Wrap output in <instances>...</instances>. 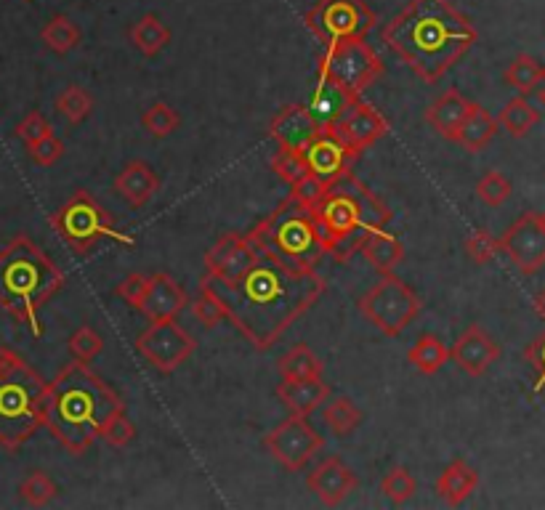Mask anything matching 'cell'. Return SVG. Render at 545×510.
I'll return each mask as SVG.
<instances>
[{
  "label": "cell",
  "instance_id": "8fae6325",
  "mask_svg": "<svg viewBox=\"0 0 545 510\" xmlns=\"http://www.w3.org/2000/svg\"><path fill=\"white\" fill-rule=\"evenodd\" d=\"M136 351L147 359L155 370L171 375L197 351V340L176 322L160 319L136 338Z\"/></svg>",
  "mask_w": 545,
  "mask_h": 510
},
{
  "label": "cell",
  "instance_id": "9c48e42d",
  "mask_svg": "<svg viewBox=\"0 0 545 510\" xmlns=\"http://www.w3.org/2000/svg\"><path fill=\"white\" fill-rule=\"evenodd\" d=\"M54 226L59 229L64 240L70 242V248L75 253H91L96 242L104 240V237H112L117 242H125V245H133L131 237L117 232L115 221L109 216L107 210L99 205V202L91 197L88 192H75L70 197V202L64 205L54 218Z\"/></svg>",
  "mask_w": 545,
  "mask_h": 510
},
{
  "label": "cell",
  "instance_id": "5bb4252c",
  "mask_svg": "<svg viewBox=\"0 0 545 510\" xmlns=\"http://www.w3.org/2000/svg\"><path fill=\"white\" fill-rule=\"evenodd\" d=\"M500 250L522 274H535L545 266V216L524 213L500 237Z\"/></svg>",
  "mask_w": 545,
  "mask_h": 510
},
{
  "label": "cell",
  "instance_id": "4dcf8cb0",
  "mask_svg": "<svg viewBox=\"0 0 545 510\" xmlns=\"http://www.w3.org/2000/svg\"><path fill=\"white\" fill-rule=\"evenodd\" d=\"M498 123L503 131H508V136H514V139H524L527 133L540 123V112L532 107L530 101L524 99L522 93L511 99L506 107L500 109Z\"/></svg>",
  "mask_w": 545,
  "mask_h": 510
},
{
  "label": "cell",
  "instance_id": "d6a6232c",
  "mask_svg": "<svg viewBox=\"0 0 545 510\" xmlns=\"http://www.w3.org/2000/svg\"><path fill=\"white\" fill-rule=\"evenodd\" d=\"M325 423L333 436H349L362 423V412H359V407L351 399L338 396V399H333L325 407Z\"/></svg>",
  "mask_w": 545,
  "mask_h": 510
},
{
  "label": "cell",
  "instance_id": "83f0119b",
  "mask_svg": "<svg viewBox=\"0 0 545 510\" xmlns=\"http://www.w3.org/2000/svg\"><path fill=\"white\" fill-rule=\"evenodd\" d=\"M277 370H280L282 380H306V378H322L325 372V364L312 348L306 343H296L293 348H288L285 354L280 356L277 362Z\"/></svg>",
  "mask_w": 545,
  "mask_h": 510
},
{
  "label": "cell",
  "instance_id": "1f68e13d",
  "mask_svg": "<svg viewBox=\"0 0 545 510\" xmlns=\"http://www.w3.org/2000/svg\"><path fill=\"white\" fill-rule=\"evenodd\" d=\"M503 78H506V83L511 85V88H516L522 96H527V93L538 91L540 83L545 80V67L538 59H532L530 54H519L514 62L508 64V70Z\"/></svg>",
  "mask_w": 545,
  "mask_h": 510
},
{
  "label": "cell",
  "instance_id": "8d00e7d4",
  "mask_svg": "<svg viewBox=\"0 0 545 510\" xmlns=\"http://www.w3.org/2000/svg\"><path fill=\"white\" fill-rule=\"evenodd\" d=\"M511 181H508L500 170H490V173H484L479 178V184H476V197L484 202V205H490V208H500L503 202L511 197Z\"/></svg>",
  "mask_w": 545,
  "mask_h": 510
},
{
  "label": "cell",
  "instance_id": "2e32d148",
  "mask_svg": "<svg viewBox=\"0 0 545 510\" xmlns=\"http://www.w3.org/2000/svg\"><path fill=\"white\" fill-rule=\"evenodd\" d=\"M450 359L471 378H482L500 359V346L479 325H468L450 348Z\"/></svg>",
  "mask_w": 545,
  "mask_h": 510
},
{
  "label": "cell",
  "instance_id": "7c38bea8",
  "mask_svg": "<svg viewBox=\"0 0 545 510\" xmlns=\"http://www.w3.org/2000/svg\"><path fill=\"white\" fill-rule=\"evenodd\" d=\"M264 447L285 471L296 473L306 468V463L325 447V439L314 431L309 420L301 415H290L288 420H282L277 428L266 433Z\"/></svg>",
  "mask_w": 545,
  "mask_h": 510
},
{
  "label": "cell",
  "instance_id": "7a4b0ae2",
  "mask_svg": "<svg viewBox=\"0 0 545 510\" xmlns=\"http://www.w3.org/2000/svg\"><path fill=\"white\" fill-rule=\"evenodd\" d=\"M381 38L423 83H439L476 46L479 32L450 0H410Z\"/></svg>",
  "mask_w": 545,
  "mask_h": 510
},
{
  "label": "cell",
  "instance_id": "d4e9b609",
  "mask_svg": "<svg viewBox=\"0 0 545 510\" xmlns=\"http://www.w3.org/2000/svg\"><path fill=\"white\" fill-rule=\"evenodd\" d=\"M476 487H479V473L466 460H452L442 471V476L436 479V495L452 508L466 503L468 497L476 492Z\"/></svg>",
  "mask_w": 545,
  "mask_h": 510
},
{
  "label": "cell",
  "instance_id": "b9f144b4",
  "mask_svg": "<svg viewBox=\"0 0 545 510\" xmlns=\"http://www.w3.org/2000/svg\"><path fill=\"white\" fill-rule=\"evenodd\" d=\"M43 38L54 51H70V48L78 46L80 32L78 27L70 22V19H54V22L48 24L46 32H43Z\"/></svg>",
  "mask_w": 545,
  "mask_h": 510
},
{
  "label": "cell",
  "instance_id": "bcb514c9",
  "mask_svg": "<svg viewBox=\"0 0 545 510\" xmlns=\"http://www.w3.org/2000/svg\"><path fill=\"white\" fill-rule=\"evenodd\" d=\"M524 359L535 370V394L545 391V333L524 348Z\"/></svg>",
  "mask_w": 545,
  "mask_h": 510
},
{
  "label": "cell",
  "instance_id": "4316f807",
  "mask_svg": "<svg viewBox=\"0 0 545 510\" xmlns=\"http://www.w3.org/2000/svg\"><path fill=\"white\" fill-rule=\"evenodd\" d=\"M498 128H500L498 120H495V117L482 107V104H474L471 115L466 117V123H463V128H460L458 144L466 149V152L476 155V152H482V149L495 139Z\"/></svg>",
  "mask_w": 545,
  "mask_h": 510
},
{
  "label": "cell",
  "instance_id": "d590c367",
  "mask_svg": "<svg viewBox=\"0 0 545 510\" xmlns=\"http://www.w3.org/2000/svg\"><path fill=\"white\" fill-rule=\"evenodd\" d=\"M272 170L282 181H288V184H296L298 178H304L309 173V165L304 160V152H298V149H285L280 147L269 160Z\"/></svg>",
  "mask_w": 545,
  "mask_h": 510
},
{
  "label": "cell",
  "instance_id": "836d02e7",
  "mask_svg": "<svg viewBox=\"0 0 545 510\" xmlns=\"http://www.w3.org/2000/svg\"><path fill=\"white\" fill-rule=\"evenodd\" d=\"M141 125L147 128L155 139H165V136H171V133L179 131L181 117L179 112L171 107V104H165V101H155L152 107H147V112L141 115Z\"/></svg>",
  "mask_w": 545,
  "mask_h": 510
},
{
  "label": "cell",
  "instance_id": "7bdbcfd3",
  "mask_svg": "<svg viewBox=\"0 0 545 510\" xmlns=\"http://www.w3.org/2000/svg\"><path fill=\"white\" fill-rule=\"evenodd\" d=\"M498 250H500V240L498 237H492L490 232H484V229L471 232V237L466 240L468 258H471L474 263H479V266L490 263L492 258L498 255Z\"/></svg>",
  "mask_w": 545,
  "mask_h": 510
},
{
  "label": "cell",
  "instance_id": "f907efd6",
  "mask_svg": "<svg viewBox=\"0 0 545 510\" xmlns=\"http://www.w3.org/2000/svg\"><path fill=\"white\" fill-rule=\"evenodd\" d=\"M535 311H538V317L545 322V290L538 293V298H535Z\"/></svg>",
  "mask_w": 545,
  "mask_h": 510
},
{
  "label": "cell",
  "instance_id": "277c9868",
  "mask_svg": "<svg viewBox=\"0 0 545 510\" xmlns=\"http://www.w3.org/2000/svg\"><path fill=\"white\" fill-rule=\"evenodd\" d=\"M325 234L327 255L338 263H349L373 232L391 224V208L362 184L354 173H346L333 184H327L325 197L314 208Z\"/></svg>",
  "mask_w": 545,
  "mask_h": 510
},
{
  "label": "cell",
  "instance_id": "f35d334b",
  "mask_svg": "<svg viewBox=\"0 0 545 510\" xmlns=\"http://www.w3.org/2000/svg\"><path fill=\"white\" fill-rule=\"evenodd\" d=\"M192 314L197 317V322L203 327H208V330H213V327H218L226 317V309L221 306V301H218L216 295L208 293V290H200V295H197L195 301H192Z\"/></svg>",
  "mask_w": 545,
  "mask_h": 510
},
{
  "label": "cell",
  "instance_id": "7402d4cb",
  "mask_svg": "<svg viewBox=\"0 0 545 510\" xmlns=\"http://www.w3.org/2000/svg\"><path fill=\"white\" fill-rule=\"evenodd\" d=\"M115 192L123 197L131 208H144L157 192L160 178L144 160H131L115 178Z\"/></svg>",
  "mask_w": 545,
  "mask_h": 510
},
{
  "label": "cell",
  "instance_id": "f6af8a7d",
  "mask_svg": "<svg viewBox=\"0 0 545 510\" xmlns=\"http://www.w3.org/2000/svg\"><path fill=\"white\" fill-rule=\"evenodd\" d=\"M149 279L152 277L139 274V271H136V274H128V277L115 287V295L117 298H123V301L128 303V306H133V309H139L141 303H144V295H147L149 290Z\"/></svg>",
  "mask_w": 545,
  "mask_h": 510
},
{
  "label": "cell",
  "instance_id": "f546056e",
  "mask_svg": "<svg viewBox=\"0 0 545 510\" xmlns=\"http://www.w3.org/2000/svg\"><path fill=\"white\" fill-rule=\"evenodd\" d=\"M450 359V348L444 346L439 335H421L410 351H407V362L413 364L421 375H436Z\"/></svg>",
  "mask_w": 545,
  "mask_h": 510
},
{
  "label": "cell",
  "instance_id": "681fc988",
  "mask_svg": "<svg viewBox=\"0 0 545 510\" xmlns=\"http://www.w3.org/2000/svg\"><path fill=\"white\" fill-rule=\"evenodd\" d=\"M32 152H35V157H38L40 163L51 165L56 160V157L62 155L64 147H62V144H59V141L51 139V136H48V139L38 141V144H32Z\"/></svg>",
  "mask_w": 545,
  "mask_h": 510
},
{
  "label": "cell",
  "instance_id": "3957f363",
  "mask_svg": "<svg viewBox=\"0 0 545 510\" xmlns=\"http://www.w3.org/2000/svg\"><path fill=\"white\" fill-rule=\"evenodd\" d=\"M117 410H123V399L86 362L62 370L48 394V425L72 455H83Z\"/></svg>",
  "mask_w": 545,
  "mask_h": 510
},
{
  "label": "cell",
  "instance_id": "8992f818",
  "mask_svg": "<svg viewBox=\"0 0 545 510\" xmlns=\"http://www.w3.org/2000/svg\"><path fill=\"white\" fill-rule=\"evenodd\" d=\"M11 261L3 269V287L11 295V306H14L22 317L35 314L40 303L46 301L48 295H54L62 287L64 277L62 271L56 269L54 263L48 261L46 255L30 245H19L14 253L8 255Z\"/></svg>",
  "mask_w": 545,
  "mask_h": 510
},
{
  "label": "cell",
  "instance_id": "603a6c76",
  "mask_svg": "<svg viewBox=\"0 0 545 510\" xmlns=\"http://www.w3.org/2000/svg\"><path fill=\"white\" fill-rule=\"evenodd\" d=\"M327 396H330V386L322 378L282 380L277 386V399L285 404V410L301 418H309L317 407L327 402Z\"/></svg>",
  "mask_w": 545,
  "mask_h": 510
},
{
  "label": "cell",
  "instance_id": "ba28073f",
  "mask_svg": "<svg viewBox=\"0 0 545 510\" xmlns=\"http://www.w3.org/2000/svg\"><path fill=\"white\" fill-rule=\"evenodd\" d=\"M317 75L333 80L359 99L383 75V59L373 46H367L365 38L338 40L320 54Z\"/></svg>",
  "mask_w": 545,
  "mask_h": 510
},
{
  "label": "cell",
  "instance_id": "4fadbf2b",
  "mask_svg": "<svg viewBox=\"0 0 545 510\" xmlns=\"http://www.w3.org/2000/svg\"><path fill=\"white\" fill-rule=\"evenodd\" d=\"M304 160L314 176H320L325 184H333L351 173L354 163L359 160V152L338 131V125H322L317 136L304 147Z\"/></svg>",
  "mask_w": 545,
  "mask_h": 510
},
{
  "label": "cell",
  "instance_id": "d6986e66",
  "mask_svg": "<svg viewBox=\"0 0 545 510\" xmlns=\"http://www.w3.org/2000/svg\"><path fill=\"white\" fill-rule=\"evenodd\" d=\"M338 131L349 139V144L357 149L359 155L370 149L373 144L386 136L391 131L389 120L373 107V104H367V101L359 99L354 107L349 109V115L343 117L341 123H338Z\"/></svg>",
  "mask_w": 545,
  "mask_h": 510
},
{
  "label": "cell",
  "instance_id": "ee69618b",
  "mask_svg": "<svg viewBox=\"0 0 545 510\" xmlns=\"http://www.w3.org/2000/svg\"><path fill=\"white\" fill-rule=\"evenodd\" d=\"M104 348V340L99 338L94 327H80L78 333L70 338V351L75 354L78 362H91L99 351Z\"/></svg>",
  "mask_w": 545,
  "mask_h": 510
},
{
  "label": "cell",
  "instance_id": "e0dca14e",
  "mask_svg": "<svg viewBox=\"0 0 545 510\" xmlns=\"http://www.w3.org/2000/svg\"><path fill=\"white\" fill-rule=\"evenodd\" d=\"M306 484H309V489H312L314 495L320 497L322 505L335 508V505H341L343 500H349L351 492L359 487V479L357 473L351 471L341 457H327V460H322V463L309 473Z\"/></svg>",
  "mask_w": 545,
  "mask_h": 510
},
{
  "label": "cell",
  "instance_id": "c3c4849f",
  "mask_svg": "<svg viewBox=\"0 0 545 510\" xmlns=\"http://www.w3.org/2000/svg\"><path fill=\"white\" fill-rule=\"evenodd\" d=\"M22 136L27 141H32V144H38V141H43L51 136V125H48L40 115H32L30 120L22 125Z\"/></svg>",
  "mask_w": 545,
  "mask_h": 510
},
{
  "label": "cell",
  "instance_id": "7dc6e473",
  "mask_svg": "<svg viewBox=\"0 0 545 510\" xmlns=\"http://www.w3.org/2000/svg\"><path fill=\"white\" fill-rule=\"evenodd\" d=\"M54 492L56 487L46 479V476H32V479L24 484V495L30 497L32 503H48V500L54 497Z\"/></svg>",
  "mask_w": 545,
  "mask_h": 510
},
{
  "label": "cell",
  "instance_id": "74e56055",
  "mask_svg": "<svg viewBox=\"0 0 545 510\" xmlns=\"http://www.w3.org/2000/svg\"><path fill=\"white\" fill-rule=\"evenodd\" d=\"M56 104H59V112H64V115L70 117V123H83V120L94 112V99H91L83 88H78V85H70V88L59 96Z\"/></svg>",
  "mask_w": 545,
  "mask_h": 510
},
{
  "label": "cell",
  "instance_id": "9a60e30c",
  "mask_svg": "<svg viewBox=\"0 0 545 510\" xmlns=\"http://www.w3.org/2000/svg\"><path fill=\"white\" fill-rule=\"evenodd\" d=\"M261 258V250L242 234H224L221 240L205 253V269L211 277L237 279Z\"/></svg>",
  "mask_w": 545,
  "mask_h": 510
},
{
  "label": "cell",
  "instance_id": "30bf717a",
  "mask_svg": "<svg viewBox=\"0 0 545 510\" xmlns=\"http://www.w3.org/2000/svg\"><path fill=\"white\" fill-rule=\"evenodd\" d=\"M306 30L322 46L349 38H367L378 24V16L365 0H317L304 16Z\"/></svg>",
  "mask_w": 545,
  "mask_h": 510
},
{
  "label": "cell",
  "instance_id": "484cf974",
  "mask_svg": "<svg viewBox=\"0 0 545 510\" xmlns=\"http://www.w3.org/2000/svg\"><path fill=\"white\" fill-rule=\"evenodd\" d=\"M362 255H365L370 266H373L378 274H394L399 263L405 261V245L399 240L397 234H389L378 229L365 240L362 245Z\"/></svg>",
  "mask_w": 545,
  "mask_h": 510
},
{
  "label": "cell",
  "instance_id": "6da1fadb",
  "mask_svg": "<svg viewBox=\"0 0 545 510\" xmlns=\"http://www.w3.org/2000/svg\"><path fill=\"white\" fill-rule=\"evenodd\" d=\"M200 290L221 301L226 317L256 351L269 348L288 333L327 290V282L314 271L290 269L261 253L253 266L237 279H218L205 274Z\"/></svg>",
  "mask_w": 545,
  "mask_h": 510
},
{
  "label": "cell",
  "instance_id": "ac0fdd59",
  "mask_svg": "<svg viewBox=\"0 0 545 510\" xmlns=\"http://www.w3.org/2000/svg\"><path fill=\"white\" fill-rule=\"evenodd\" d=\"M320 128L322 125L314 120L309 107L288 104V107H282L280 112L272 117V123H269V136L277 141V147L304 152V147L317 136Z\"/></svg>",
  "mask_w": 545,
  "mask_h": 510
},
{
  "label": "cell",
  "instance_id": "f5cc1de1",
  "mask_svg": "<svg viewBox=\"0 0 545 510\" xmlns=\"http://www.w3.org/2000/svg\"><path fill=\"white\" fill-rule=\"evenodd\" d=\"M543 216H545V213H543Z\"/></svg>",
  "mask_w": 545,
  "mask_h": 510
},
{
  "label": "cell",
  "instance_id": "52a82bcc",
  "mask_svg": "<svg viewBox=\"0 0 545 510\" xmlns=\"http://www.w3.org/2000/svg\"><path fill=\"white\" fill-rule=\"evenodd\" d=\"M357 309L375 330L397 338L421 314L423 303L413 287L402 282L397 274H381V279L359 298Z\"/></svg>",
  "mask_w": 545,
  "mask_h": 510
},
{
  "label": "cell",
  "instance_id": "ffe728a7",
  "mask_svg": "<svg viewBox=\"0 0 545 510\" xmlns=\"http://www.w3.org/2000/svg\"><path fill=\"white\" fill-rule=\"evenodd\" d=\"M187 293L184 287L165 271H157L149 279V290L144 295V303L139 306V311L149 322H160V319H176L187 306Z\"/></svg>",
  "mask_w": 545,
  "mask_h": 510
},
{
  "label": "cell",
  "instance_id": "cb8c5ba5",
  "mask_svg": "<svg viewBox=\"0 0 545 510\" xmlns=\"http://www.w3.org/2000/svg\"><path fill=\"white\" fill-rule=\"evenodd\" d=\"M357 101L359 99L354 93H349L338 83L320 78V83H317L312 93V101H309V112H312L314 120L320 125H338L343 117L349 115V109Z\"/></svg>",
  "mask_w": 545,
  "mask_h": 510
},
{
  "label": "cell",
  "instance_id": "816d5d0a",
  "mask_svg": "<svg viewBox=\"0 0 545 510\" xmlns=\"http://www.w3.org/2000/svg\"><path fill=\"white\" fill-rule=\"evenodd\" d=\"M538 99H540V104H543V109H545V80L540 83V88H538Z\"/></svg>",
  "mask_w": 545,
  "mask_h": 510
},
{
  "label": "cell",
  "instance_id": "ab89813d",
  "mask_svg": "<svg viewBox=\"0 0 545 510\" xmlns=\"http://www.w3.org/2000/svg\"><path fill=\"white\" fill-rule=\"evenodd\" d=\"M102 439L107 441L109 447L115 449H123L125 444H131V441L136 439V428H133V423L128 420V415H125V407L123 410H117L115 415L104 423Z\"/></svg>",
  "mask_w": 545,
  "mask_h": 510
},
{
  "label": "cell",
  "instance_id": "f1b7e54d",
  "mask_svg": "<svg viewBox=\"0 0 545 510\" xmlns=\"http://www.w3.org/2000/svg\"><path fill=\"white\" fill-rule=\"evenodd\" d=\"M128 38L144 56H157L168 43H171V30L155 14L141 16L139 22L128 30Z\"/></svg>",
  "mask_w": 545,
  "mask_h": 510
},
{
  "label": "cell",
  "instance_id": "5b68a950",
  "mask_svg": "<svg viewBox=\"0 0 545 510\" xmlns=\"http://www.w3.org/2000/svg\"><path fill=\"white\" fill-rule=\"evenodd\" d=\"M248 237L261 253L298 271H314L327 255L325 234L314 210L293 197L258 221Z\"/></svg>",
  "mask_w": 545,
  "mask_h": 510
},
{
  "label": "cell",
  "instance_id": "e575fe53",
  "mask_svg": "<svg viewBox=\"0 0 545 510\" xmlns=\"http://www.w3.org/2000/svg\"><path fill=\"white\" fill-rule=\"evenodd\" d=\"M381 492L389 497L394 505H405L415 497L418 484H415L413 473L407 471V468H402V465H397V468H391V471L383 476Z\"/></svg>",
  "mask_w": 545,
  "mask_h": 510
},
{
  "label": "cell",
  "instance_id": "44dd1931",
  "mask_svg": "<svg viewBox=\"0 0 545 510\" xmlns=\"http://www.w3.org/2000/svg\"><path fill=\"white\" fill-rule=\"evenodd\" d=\"M474 104L476 101H468L458 88H450V91H444L442 96L426 109V123H429L442 139L458 141L460 128L466 123V117L471 115Z\"/></svg>",
  "mask_w": 545,
  "mask_h": 510
},
{
  "label": "cell",
  "instance_id": "60d3db41",
  "mask_svg": "<svg viewBox=\"0 0 545 510\" xmlns=\"http://www.w3.org/2000/svg\"><path fill=\"white\" fill-rule=\"evenodd\" d=\"M325 192H327V184L322 181L320 176H314L312 170H309L304 178H298L296 184H290V197L312 210L320 205V200L325 197Z\"/></svg>",
  "mask_w": 545,
  "mask_h": 510
}]
</instances>
